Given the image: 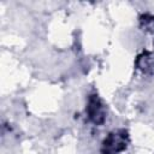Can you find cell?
<instances>
[{"label":"cell","mask_w":154,"mask_h":154,"mask_svg":"<svg viewBox=\"0 0 154 154\" xmlns=\"http://www.w3.org/2000/svg\"><path fill=\"white\" fill-rule=\"evenodd\" d=\"M130 142L129 132L125 129L111 131L101 143V154H120Z\"/></svg>","instance_id":"cell-1"},{"label":"cell","mask_w":154,"mask_h":154,"mask_svg":"<svg viewBox=\"0 0 154 154\" xmlns=\"http://www.w3.org/2000/svg\"><path fill=\"white\" fill-rule=\"evenodd\" d=\"M85 113L88 117V120L93 123L94 125H102L106 120L107 109L102 100L99 97L97 94H90L88 96Z\"/></svg>","instance_id":"cell-2"},{"label":"cell","mask_w":154,"mask_h":154,"mask_svg":"<svg viewBox=\"0 0 154 154\" xmlns=\"http://www.w3.org/2000/svg\"><path fill=\"white\" fill-rule=\"evenodd\" d=\"M137 66L140 70H142L143 72H148L149 69H152L153 66V58L150 55V53L148 52H143L141 55L137 57Z\"/></svg>","instance_id":"cell-3"}]
</instances>
